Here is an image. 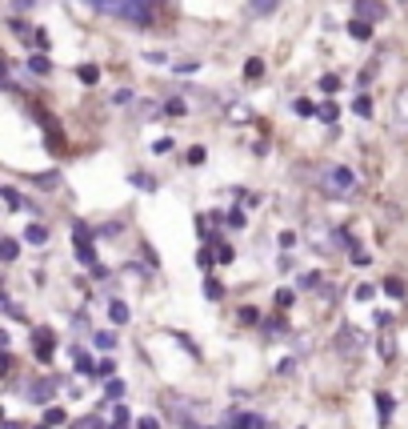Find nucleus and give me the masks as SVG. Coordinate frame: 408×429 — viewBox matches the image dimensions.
I'll return each instance as SVG.
<instances>
[{"mask_svg":"<svg viewBox=\"0 0 408 429\" xmlns=\"http://www.w3.org/2000/svg\"><path fill=\"white\" fill-rule=\"evenodd\" d=\"M296 113H300V117H313V113H317V104H313V100H296Z\"/></svg>","mask_w":408,"mask_h":429,"instance_id":"28","label":"nucleus"},{"mask_svg":"<svg viewBox=\"0 0 408 429\" xmlns=\"http://www.w3.org/2000/svg\"><path fill=\"white\" fill-rule=\"evenodd\" d=\"M216 261H220V265H228V261H232V249H228L225 241H220V245H216Z\"/></svg>","mask_w":408,"mask_h":429,"instance_id":"30","label":"nucleus"},{"mask_svg":"<svg viewBox=\"0 0 408 429\" xmlns=\"http://www.w3.org/2000/svg\"><path fill=\"white\" fill-rule=\"evenodd\" d=\"M164 113H168V117H184L188 109H184V100H168V104H164Z\"/></svg>","mask_w":408,"mask_h":429,"instance_id":"24","label":"nucleus"},{"mask_svg":"<svg viewBox=\"0 0 408 429\" xmlns=\"http://www.w3.org/2000/svg\"><path fill=\"white\" fill-rule=\"evenodd\" d=\"M348 36H352V41H368V36H372V24L368 21H348Z\"/></svg>","mask_w":408,"mask_h":429,"instance_id":"7","label":"nucleus"},{"mask_svg":"<svg viewBox=\"0 0 408 429\" xmlns=\"http://www.w3.org/2000/svg\"><path fill=\"white\" fill-rule=\"evenodd\" d=\"M52 382H36V385H28V402H36V406H48L52 402Z\"/></svg>","mask_w":408,"mask_h":429,"instance_id":"4","label":"nucleus"},{"mask_svg":"<svg viewBox=\"0 0 408 429\" xmlns=\"http://www.w3.org/2000/svg\"><path fill=\"white\" fill-rule=\"evenodd\" d=\"M28 69L36 72V76H45V72H52V65H48V56H32V60H28Z\"/></svg>","mask_w":408,"mask_h":429,"instance_id":"15","label":"nucleus"},{"mask_svg":"<svg viewBox=\"0 0 408 429\" xmlns=\"http://www.w3.org/2000/svg\"><path fill=\"white\" fill-rule=\"evenodd\" d=\"M16 249H21V245H16L12 237H4V241H0V257H4V261H16Z\"/></svg>","mask_w":408,"mask_h":429,"instance_id":"13","label":"nucleus"},{"mask_svg":"<svg viewBox=\"0 0 408 429\" xmlns=\"http://www.w3.org/2000/svg\"><path fill=\"white\" fill-rule=\"evenodd\" d=\"M352 293H356V301H368V297H372V285H356Z\"/></svg>","mask_w":408,"mask_h":429,"instance_id":"35","label":"nucleus"},{"mask_svg":"<svg viewBox=\"0 0 408 429\" xmlns=\"http://www.w3.org/2000/svg\"><path fill=\"white\" fill-rule=\"evenodd\" d=\"M72 241H76V253H80V261L89 265V269H96V253H92V229L89 225H72Z\"/></svg>","mask_w":408,"mask_h":429,"instance_id":"3","label":"nucleus"},{"mask_svg":"<svg viewBox=\"0 0 408 429\" xmlns=\"http://www.w3.org/2000/svg\"><path fill=\"white\" fill-rule=\"evenodd\" d=\"M356 16L372 24L376 16H381V4H376V0H356Z\"/></svg>","mask_w":408,"mask_h":429,"instance_id":"6","label":"nucleus"},{"mask_svg":"<svg viewBox=\"0 0 408 429\" xmlns=\"http://www.w3.org/2000/svg\"><path fill=\"white\" fill-rule=\"evenodd\" d=\"M92 8L109 12V16H120L128 24H148L152 21V0H89Z\"/></svg>","mask_w":408,"mask_h":429,"instance_id":"1","label":"nucleus"},{"mask_svg":"<svg viewBox=\"0 0 408 429\" xmlns=\"http://www.w3.org/2000/svg\"><path fill=\"white\" fill-rule=\"evenodd\" d=\"M293 301H296L293 289H280V293H276V305H280V309H293Z\"/></svg>","mask_w":408,"mask_h":429,"instance_id":"17","label":"nucleus"},{"mask_svg":"<svg viewBox=\"0 0 408 429\" xmlns=\"http://www.w3.org/2000/svg\"><path fill=\"white\" fill-rule=\"evenodd\" d=\"M276 8H280V0H249V16H256V21L272 16Z\"/></svg>","mask_w":408,"mask_h":429,"instance_id":"5","label":"nucleus"},{"mask_svg":"<svg viewBox=\"0 0 408 429\" xmlns=\"http://www.w3.org/2000/svg\"><path fill=\"white\" fill-rule=\"evenodd\" d=\"M168 148H172V141H168V137H160V141L152 144V153H168Z\"/></svg>","mask_w":408,"mask_h":429,"instance_id":"38","label":"nucleus"},{"mask_svg":"<svg viewBox=\"0 0 408 429\" xmlns=\"http://www.w3.org/2000/svg\"><path fill=\"white\" fill-rule=\"evenodd\" d=\"M32 41H36V48H48V32H45V28H36V32H32Z\"/></svg>","mask_w":408,"mask_h":429,"instance_id":"33","label":"nucleus"},{"mask_svg":"<svg viewBox=\"0 0 408 429\" xmlns=\"http://www.w3.org/2000/svg\"><path fill=\"white\" fill-rule=\"evenodd\" d=\"M361 117H372V104H368V96H356V104H352Z\"/></svg>","mask_w":408,"mask_h":429,"instance_id":"27","label":"nucleus"},{"mask_svg":"<svg viewBox=\"0 0 408 429\" xmlns=\"http://www.w3.org/2000/svg\"><path fill=\"white\" fill-rule=\"evenodd\" d=\"M396 117H400V124H408V89L400 93V100H396Z\"/></svg>","mask_w":408,"mask_h":429,"instance_id":"23","label":"nucleus"},{"mask_svg":"<svg viewBox=\"0 0 408 429\" xmlns=\"http://www.w3.org/2000/svg\"><path fill=\"white\" fill-rule=\"evenodd\" d=\"M24 241H28V245H45L48 229H45V225H28V229H24Z\"/></svg>","mask_w":408,"mask_h":429,"instance_id":"10","label":"nucleus"},{"mask_svg":"<svg viewBox=\"0 0 408 429\" xmlns=\"http://www.w3.org/2000/svg\"><path fill=\"white\" fill-rule=\"evenodd\" d=\"M228 225H232V229H245V213H240V209H232V213H228Z\"/></svg>","mask_w":408,"mask_h":429,"instance_id":"31","label":"nucleus"},{"mask_svg":"<svg viewBox=\"0 0 408 429\" xmlns=\"http://www.w3.org/2000/svg\"><path fill=\"white\" fill-rule=\"evenodd\" d=\"M80 80H84V85H96V80H100V69H92V65H80Z\"/></svg>","mask_w":408,"mask_h":429,"instance_id":"18","label":"nucleus"},{"mask_svg":"<svg viewBox=\"0 0 408 429\" xmlns=\"http://www.w3.org/2000/svg\"><path fill=\"white\" fill-rule=\"evenodd\" d=\"M240 321H245V325H256V321H260V313L252 309V305H245V309H240Z\"/></svg>","mask_w":408,"mask_h":429,"instance_id":"25","label":"nucleus"},{"mask_svg":"<svg viewBox=\"0 0 408 429\" xmlns=\"http://www.w3.org/2000/svg\"><path fill=\"white\" fill-rule=\"evenodd\" d=\"M32 4H36V0H12V8H16V12H28Z\"/></svg>","mask_w":408,"mask_h":429,"instance_id":"39","label":"nucleus"},{"mask_svg":"<svg viewBox=\"0 0 408 429\" xmlns=\"http://www.w3.org/2000/svg\"><path fill=\"white\" fill-rule=\"evenodd\" d=\"M376 413H381V426L392 421V397L388 393H376Z\"/></svg>","mask_w":408,"mask_h":429,"instance_id":"9","label":"nucleus"},{"mask_svg":"<svg viewBox=\"0 0 408 429\" xmlns=\"http://www.w3.org/2000/svg\"><path fill=\"white\" fill-rule=\"evenodd\" d=\"M92 341H96L100 349H113V341H116V337H113V333H92Z\"/></svg>","mask_w":408,"mask_h":429,"instance_id":"29","label":"nucleus"},{"mask_svg":"<svg viewBox=\"0 0 408 429\" xmlns=\"http://www.w3.org/2000/svg\"><path fill=\"white\" fill-rule=\"evenodd\" d=\"M72 429H104V421H100V417L92 413V417H80V421H76Z\"/></svg>","mask_w":408,"mask_h":429,"instance_id":"21","label":"nucleus"},{"mask_svg":"<svg viewBox=\"0 0 408 429\" xmlns=\"http://www.w3.org/2000/svg\"><path fill=\"white\" fill-rule=\"evenodd\" d=\"M113 104H133V93H124V89H120V93L113 96Z\"/></svg>","mask_w":408,"mask_h":429,"instance_id":"37","label":"nucleus"},{"mask_svg":"<svg viewBox=\"0 0 408 429\" xmlns=\"http://www.w3.org/2000/svg\"><path fill=\"white\" fill-rule=\"evenodd\" d=\"M109 317H113L116 325H124V321H128V305H124V301H113V305H109Z\"/></svg>","mask_w":408,"mask_h":429,"instance_id":"11","label":"nucleus"},{"mask_svg":"<svg viewBox=\"0 0 408 429\" xmlns=\"http://www.w3.org/2000/svg\"><path fill=\"white\" fill-rule=\"evenodd\" d=\"M317 117L324 120V124H332V120H337V104H320V109H317Z\"/></svg>","mask_w":408,"mask_h":429,"instance_id":"22","label":"nucleus"},{"mask_svg":"<svg viewBox=\"0 0 408 429\" xmlns=\"http://www.w3.org/2000/svg\"><path fill=\"white\" fill-rule=\"evenodd\" d=\"M204 161V148H188V165H201Z\"/></svg>","mask_w":408,"mask_h":429,"instance_id":"36","label":"nucleus"},{"mask_svg":"<svg viewBox=\"0 0 408 429\" xmlns=\"http://www.w3.org/2000/svg\"><path fill=\"white\" fill-rule=\"evenodd\" d=\"M245 80H264V60H260V56L245 60Z\"/></svg>","mask_w":408,"mask_h":429,"instance_id":"8","label":"nucleus"},{"mask_svg":"<svg viewBox=\"0 0 408 429\" xmlns=\"http://www.w3.org/2000/svg\"><path fill=\"white\" fill-rule=\"evenodd\" d=\"M300 285H304V289H317L320 285V273H304V277H300Z\"/></svg>","mask_w":408,"mask_h":429,"instance_id":"32","label":"nucleus"},{"mask_svg":"<svg viewBox=\"0 0 408 429\" xmlns=\"http://www.w3.org/2000/svg\"><path fill=\"white\" fill-rule=\"evenodd\" d=\"M4 201H8V209H21L24 201H21V192L16 189H4Z\"/></svg>","mask_w":408,"mask_h":429,"instance_id":"26","label":"nucleus"},{"mask_svg":"<svg viewBox=\"0 0 408 429\" xmlns=\"http://www.w3.org/2000/svg\"><path fill=\"white\" fill-rule=\"evenodd\" d=\"M376 349H381V358H385V361H392V353H396V341H392V333H381V345H376Z\"/></svg>","mask_w":408,"mask_h":429,"instance_id":"12","label":"nucleus"},{"mask_svg":"<svg viewBox=\"0 0 408 429\" xmlns=\"http://www.w3.org/2000/svg\"><path fill=\"white\" fill-rule=\"evenodd\" d=\"M140 429H160V426L152 421V417H144V421H140Z\"/></svg>","mask_w":408,"mask_h":429,"instance_id":"40","label":"nucleus"},{"mask_svg":"<svg viewBox=\"0 0 408 429\" xmlns=\"http://www.w3.org/2000/svg\"><path fill=\"white\" fill-rule=\"evenodd\" d=\"M204 293H208V297H212V301H220V297H225V289H220V281H212V277H208V281H204Z\"/></svg>","mask_w":408,"mask_h":429,"instance_id":"19","label":"nucleus"},{"mask_svg":"<svg viewBox=\"0 0 408 429\" xmlns=\"http://www.w3.org/2000/svg\"><path fill=\"white\" fill-rule=\"evenodd\" d=\"M337 85H340L337 76H324V80H320V89H324V93H337Z\"/></svg>","mask_w":408,"mask_h":429,"instance_id":"34","label":"nucleus"},{"mask_svg":"<svg viewBox=\"0 0 408 429\" xmlns=\"http://www.w3.org/2000/svg\"><path fill=\"white\" fill-rule=\"evenodd\" d=\"M328 189L337 192V197H348V192L356 189V173L344 165H332L328 168Z\"/></svg>","mask_w":408,"mask_h":429,"instance_id":"2","label":"nucleus"},{"mask_svg":"<svg viewBox=\"0 0 408 429\" xmlns=\"http://www.w3.org/2000/svg\"><path fill=\"white\" fill-rule=\"evenodd\" d=\"M385 293H388V297H405V281H400V277H388Z\"/></svg>","mask_w":408,"mask_h":429,"instance_id":"14","label":"nucleus"},{"mask_svg":"<svg viewBox=\"0 0 408 429\" xmlns=\"http://www.w3.org/2000/svg\"><path fill=\"white\" fill-rule=\"evenodd\" d=\"M72 358H76V369H80V373H96V365H92V361L80 353V349H72Z\"/></svg>","mask_w":408,"mask_h":429,"instance_id":"16","label":"nucleus"},{"mask_svg":"<svg viewBox=\"0 0 408 429\" xmlns=\"http://www.w3.org/2000/svg\"><path fill=\"white\" fill-rule=\"evenodd\" d=\"M68 417H65V409H48L45 413V426H65Z\"/></svg>","mask_w":408,"mask_h":429,"instance_id":"20","label":"nucleus"}]
</instances>
